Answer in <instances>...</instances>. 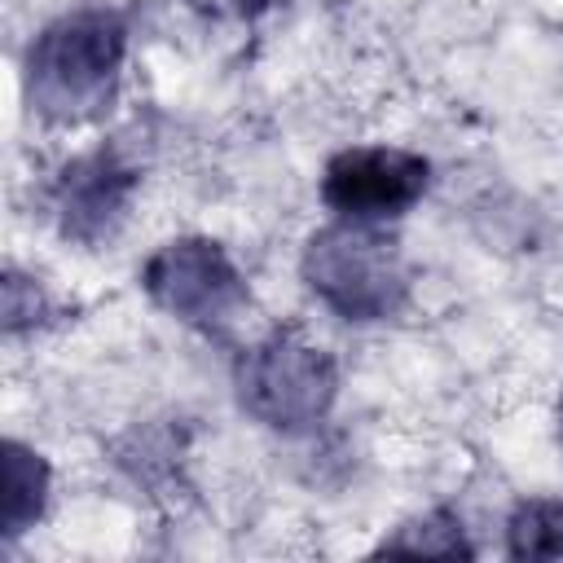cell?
I'll use <instances>...</instances> for the list:
<instances>
[{
    "instance_id": "4",
    "label": "cell",
    "mask_w": 563,
    "mask_h": 563,
    "mask_svg": "<svg viewBox=\"0 0 563 563\" xmlns=\"http://www.w3.org/2000/svg\"><path fill=\"white\" fill-rule=\"evenodd\" d=\"M145 295L189 330L207 339H229L251 308V286L211 238H172L141 268Z\"/></svg>"
},
{
    "instance_id": "2",
    "label": "cell",
    "mask_w": 563,
    "mask_h": 563,
    "mask_svg": "<svg viewBox=\"0 0 563 563\" xmlns=\"http://www.w3.org/2000/svg\"><path fill=\"white\" fill-rule=\"evenodd\" d=\"M303 286L343 321H387L409 299V268L400 242L378 224L334 220L303 242Z\"/></svg>"
},
{
    "instance_id": "5",
    "label": "cell",
    "mask_w": 563,
    "mask_h": 563,
    "mask_svg": "<svg viewBox=\"0 0 563 563\" xmlns=\"http://www.w3.org/2000/svg\"><path fill=\"white\" fill-rule=\"evenodd\" d=\"M431 185V163L396 145H352L339 150L321 172V202L339 220L387 224L405 216Z\"/></svg>"
},
{
    "instance_id": "11",
    "label": "cell",
    "mask_w": 563,
    "mask_h": 563,
    "mask_svg": "<svg viewBox=\"0 0 563 563\" xmlns=\"http://www.w3.org/2000/svg\"><path fill=\"white\" fill-rule=\"evenodd\" d=\"M185 4L194 13H202V18H211V22H255L277 0H185Z\"/></svg>"
},
{
    "instance_id": "1",
    "label": "cell",
    "mask_w": 563,
    "mask_h": 563,
    "mask_svg": "<svg viewBox=\"0 0 563 563\" xmlns=\"http://www.w3.org/2000/svg\"><path fill=\"white\" fill-rule=\"evenodd\" d=\"M128 57V22L110 9H79L48 22L22 66L26 106L53 128H79L114 106Z\"/></svg>"
},
{
    "instance_id": "7",
    "label": "cell",
    "mask_w": 563,
    "mask_h": 563,
    "mask_svg": "<svg viewBox=\"0 0 563 563\" xmlns=\"http://www.w3.org/2000/svg\"><path fill=\"white\" fill-rule=\"evenodd\" d=\"M48 479L53 471L31 444L4 440V541L35 528L48 506Z\"/></svg>"
},
{
    "instance_id": "6",
    "label": "cell",
    "mask_w": 563,
    "mask_h": 563,
    "mask_svg": "<svg viewBox=\"0 0 563 563\" xmlns=\"http://www.w3.org/2000/svg\"><path fill=\"white\" fill-rule=\"evenodd\" d=\"M141 185L136 163L119 145H97L88 154H75L57 180H53V216L66 242L79 246H106L128 220L132 194Z\"/></svg>"
},
{
    "instance_id": "8",
    "label": "cell",
    "mask_w": 563,
    "mask_h": 563,
    "mask_svg": "<svg viewBox=\"0 0 563 563\" xmlns=\"http://www.w3.org/2000/svg\"><path fill=\"white\" fill-rule=\"evenodd\" d=\"M510 559H563V497H528L506 519Z\"/></svg>"
},
{
    "instance_id": "9",
    "label": "cell",
    "mask_w": 563,
    "mask_h": 563,
    "mask_svg": "<svg viewBox=\"0 0 563 563\" xmlns=\"http://www.w3.org/2000/svg\"><path fill=\"white\" fill-rule=\"evenodd\" d=\"M378 554H422V559H471L475 545L462 532V519L453 510H427L422 519L400 523L391 537H383Z\"/></svg>"
},
{
    "instance_id": "3",
    "label": "cell",
    "mask_w": 563,
    "mask_h": 563,
    "mask_svg": "<svg viewBox=\"0 0 563 563\" xmlns=\"http://www.w3.org/2000/svg\"><path fill=\"white\" fill-rule=\"evenodd\" d=\"M233 391L255 422L299 435L330 413L339 396V369L334 356L321 343H312L303 330L277 325L238 356Z\"/></svg>"
},
{
    "instance_id": "12",
    "label": "cell",
    "mask_w": 563,
    "mask_h": 563,
    "mask_svg": "<svg viewBox=\"0 0 563 563\" xmlns=\"http://www.w3.org/2000/svg\"><path fill=\"white\" fill-rule=\"evenodd\" d=\"M559 431H563V400H559Z\"/></svg>"
},
{
    "instance_id": "10",
    "label": "cell",
    "mask_w": 563,
    "mask_h": 563,
    "mask_svg": "<svg viewBox=\"0 0 563 563\" xmlns=\"http://www.w3.org/2000/svg\"><path fill=\"white\" fill-rule=\"evenodd\" d=\"M48 317V295L35 286V277H22L18 268L4 273V334H22Z\"/></svg>"
}]
</instances>
